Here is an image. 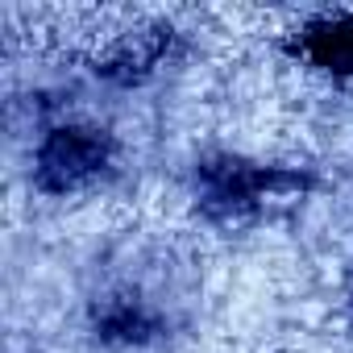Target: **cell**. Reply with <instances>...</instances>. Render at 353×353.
<instances>
[{
	"instance_id": "obj_4",
	"label": "cell",
	"mask_w": 353,
	"mask_h": 353,
	"mask_svg": "<svg viewBox=\"0 0 353 353\" xmlns=\"http://www.w3.org/2000/svg\"><path fill=\"white\" fill-rule=\"evenodd\" d=\"M100 332H104L108 341H145V336L154 332V324H150L137 307L117 303L112 312H104V316H100Z\"/></svg>"
},
{
	"instance_id": "obj_3",
	"label": "cell",
	"mask_w": 353,
	"mask_h": 353,
	"mask_svg": "<svg viewBox=\"0 0 353 353\" xmlns=\"http://www.w3.org/2000/svg\"><path fill=\"white\" fill-rule=\"evenodd\" d=\"M307 54L328 71H353V17L316 21L307 30Z\"/></svg>"
},
{
	"instance_id": "obj_1",
	"label": "cell",
	"mask_w": 353,
	"mask_h": 353,
	"mask_svg": "<svg viewBox=\"0 0 353 353\" xmlns=\"http://www.w3.org/2000/svg\"><path fill=\"white\" fill-rule=\"evenodd\" d=\"M108 158V141L96 137L92 129H59L46 137L38 154V183L50 192H67L83 183L92 170H100Z\"/></svg>"
},
{
	"instance_id": "obj_2",
	"label": "cell",
	"mask_w": 353,
	"mask_h": 353,
	"mask_svg": "<svg viewBox=\"0 0 353 353\" xmlns=\"http://www.w3.org/2000/svg\"><path fill=\"white\" fill-rule=\"evenodd\" d=\"M166 42H170V30H162V26H150V30L125 34V38L112 46V54L104 59V75H112V79H121V83L141 79V75L162 59Z\"/></svg>"
}]
</instances>
